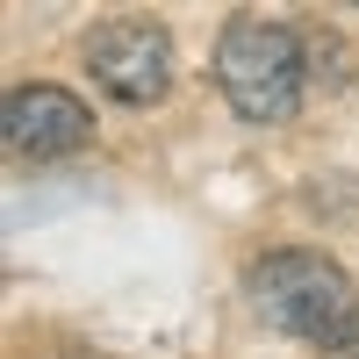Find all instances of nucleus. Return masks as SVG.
I'll list each match as a JSON object with an SVG mask.
<instances>
[{
  "label": "nucleus",
  "instance_id": "f257e3e1",
  "mask_svg": "<svg viewBox=\"0 0 359 359\" xmlns=\"http://www.w3.org/2000/svg\"><path fill=\"white\" fill-rule=\"evenodd\" d=\"M245 287H252V302H259V316L273 331L302 338L316 352L359 345V287H352V273L338 259H323V252H266Z\"/></svg>",
  "mask_w": 359,
  "mask_h": 359
},
{
  "label": "nucleus",
  "instance_id": "f03ea898",
  "mask_svg": "<svg viewBox=\"0 0 359 359\" xmlns=\"http://www.w3.org/2000/svg\"><path fill=\"white\" fill-rule=\"evenodd\" d=\"M309 43L302 29L266 22V15H230L216 43V86L245 123H287L309 94Z\"/></svg>",
  "mask_w": 359,
  "mask_h": 359
},
{
  "label": "nucleus",
  "instance_id": "7ed1b4c3",
  "mask_svg": "<svg viewBox=\"0 0 359 359\" xmlns=\"http://www.w3.org/2000/svg\"><path fill=\"white\" fill-rule=\"evenodd\" d=\"M86 72H94V86L108 101L123 108H158L172 94V36L158 22H101L94 36H86Z\"/></svg>",
  "mask_w": 359,
  "mask_h": 359
},
{
  "label": "nucleus",
  "instance_id": "20e7f679",
  "mask_svg": "<svg viewBox=\"0 0 359 359\" xmlns=\"http://www.w3.org/2000/svg\"><path fill=\"white\" fill-rule=\"evenodd\" d=\"M94 137V115H86L79 94L50 79H29V86H8V101H0V144H8L15 158H65L79 144Z\"/></svg>",
  "mask_w": 359,
  "mask_h": 359
},
{
  "label": "nucleus",
  "instance_id": "39448f33",
  "mask_svg": "<svg viewBox=\"0 0 359 359\" xmlns=\"http://www.w3.org/2000/svg\"><path fill=\"white\" fill-rule=\"evenodd\" d=\"M323 359H359V345H345V352H323Z\"/></svg>",
  "mask_w": 359,
  "mask_h": 359
}]
</instances>
